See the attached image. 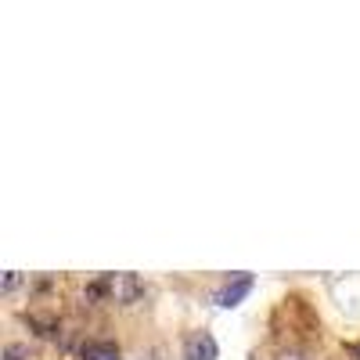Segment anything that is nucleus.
Returning a JSON list of instances; mask_svg holds the SVG:
<instances>
[{
  "instance_id": "obj_2",
  "label": "nucleus",
  "mask_w": 360,
  "mask_h": 360,
  "mask_svg": "<svg viewBox=\"0 0 360 360\" xmlns=\"http://www.w3.org/2000/svg\"><path fill=\"white\" fill-rule=\"evenodd\" d=\"M252 292V274H234V281H227L224 288H217V295H213V303L217 307H224V310H231V307H238L242 299Z\"/></svg>"
},
{
  "instance_id": "obj_4",
  "label": "nucleus",
  "mask_w": 360,
  "mask_h": 360,
  "mask_svg": "<svg viewBox=\"0 0 360 360\" xmlns=\"http://www.w3.org/2000/svg\"><path fill=\"white\" fill-rule=\"evenodd\" d=\"M79 356L83 360H119V346L115 342H83Z\"/></svg>"
},
{
  "instance_id": "obj_8",
  "label": "nucleus",
  "mask_w": 360,
  "mask_h": 360,
  "mask_svg": "<svg viewBox=\"0 0 360 360\" xmlns=\"http://www.w3.org/2000/svg\"><path fill=\"white\" fill-rule=\"evenodd\" d=\"M281 360H303V356H281Z\"/></svg>"
},
{
  "instance_id": "obj_3",
  "label": "nucleus",
  "mask_w": 360,
  "mask_h": 360,
  "mask_svg": "<svg viewBox=\"0 0 360 360\" xmlns=\"http://www.w3.org/2000/svg\"><path fill=\"white\" fill-rule=\"evenodd\" d=\"M184 356L188 360H217L220 356V346L209 332H191L188 342H184Z\"/></svg>"
},
{
  "instance_id": "obj_5",
  "label": "nucleus",
  "mask_w": 360,
  "mask_h": 360,
  "mask_svg": "<svg viewBox=\"0 0 360 360\" xmlns=\"http://www.w3.org/2000/svg\"><path fill=\"white\" fill-rule=\"evenodd\" d=\"M0 360H33V353H29V346H22V342H11V346H4V356Z\"/></svg>"
},
{
  "instance_id": "obj_1",
  "label": "nucleus",
  "mask_w": 360,
  "mask_h": 360,
  "mask_svg": "<svg viewBox=\"0 0 360 360\" xmlns=\"http://www.w3.org/2000/svg\"><path fill=\"white\" fill-rule=\"evenodd\" d=\"M101 285H105V299L119 307H130L144 295V281L137 274H101Z\"/></svg>"
},
{
  "instance_id": "obj_7",
  "label": "nucleus",
  "mask_w": 360,
  "mask_h": 360,
  "mask_svg": "<svg viewBox=\"0 0 360 360\" xmlns=\"http://www.w3.org/2000/svg\"><path fill=\"white\" fill-rule=\"evenodd\" d=\"M346 353H349V356H356V360H360V346H356V342H349V346H346Z\"/></svg>"
},
{
  "instance_id": "obj_6",
  "label": "nucleus",
  "mask_w": 360,
  "mask_h": 360,
  "mask_svg": "<svg viewBox=\"0 0 360 360\" xmlns=\"http://www.w3.org/2000/svg\"><path fill=\"white\" fill-rule=\"evenodd\" d=\"M22 281H25V278L18 274V270H8V274H4V285H0V292H4V295H11V292H15Z\"/></svg>"
}]
</instances>
